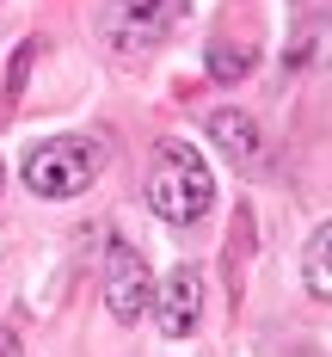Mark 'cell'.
Masks as SVG:
<instances>
[{
	"label": "cell",
	"mask_w": 332,
	"mask_h": 357,
	"mask_svg": "<svg viewBox=\"0 0 332 357\" xmlns=\"http://www.w3.org/2000/svg\"><path fill=\"white\" fill-rule=\"evenodd\" d=\"M148 210L173 228H191L216 210V178L210 160L191 142H160L154 148V167H148Z\"/></svg>",
	"instance_id": "6da1fadb"
},
{
	"label": "cell",
	"mask_w": 332,
	"mask_h": 357,
	"mask_svg": "<svg viewBox=\"0 0 332 357\" xmlns=\"http://www.w3.org/2000/svg\"><path fill=\"white\" fill-rule=\"evenodd\" d=\"M99 167H105V148L93 136H49L25 154V191L43 204H68L80 191H93Z\"/></svg>",
	"instance_id": "7a4b0ae2"
},
{
	"label": "cell",
	"mask_w": 332,
	"mask_h": 357,
	"mask_svg": "<svg viewBox=\"0 0 332 357\" xmlns=\"http://www.w3.org/2000/svg\"><path fill=\"white\" fill-rule=\"evenodd\" d=\"M99 296H105V314L117 326H136L148 314V296H154V284H148V259L129 241H105V271H99Z\"/></svg>",
	"instance_id": "3957f363"
},
{
	"label": "cell",
	"mask_w": 332,
	"mask_h": 357,
	"mask_svg": "<svg viewBox=\"0 0 332 357\" xmlns=\"http://www.w3.org/2000/svg\"><path fill=\"white\" fill-rule=\"evenodd\" d=\"M184 0H111L105 13H99V31L117 56H142L154 50L160 37L173 31V13H179Z\"/></svg>",
	"instance_id": "277c9868"
},
{
	"label": "cell",
	"mask_w": 332,
	"mask_h": 357,
	"mask_svg": "<svg viewBox=\"0 0 332 357\" xmlns=\"http://www.w3.org/2000/svg\"><path fill=\"white\" fill-rule=\"evenodd\" d=\"M154 321L166 339H191L197 326H203V278H197V265H173L160 284H154Z\"/></svg>",
	"instance_id": "5b68a950"
},
{
	"label": "cell",
	"mask_w": 332,
	"mask_h": 357,
	"mask_svg": "<svg viewBox=\"0 0 332 357\" xmlns=\"http://www.w3.org/2000/svg\"><path fill=\"white\" fill-rule=\"evenodd\" d=\"M210 142L234 167H258V154H264V136H258V123L246 111H210Z\"/></svg>",
	"instance_id": "8992f818"
},
{
	"label": "cell",
	"mask_w": 332,
	"mask_h": 357,
	"mask_svg": "<svg viewBox=\"0 0 332 357\" xmlns=\"http://www.w3.org/2000/svg\"><path fill=\"white\" fill-rule=\"evenodd\" d=\"M326 252H332V228H314V234H308V247H301V284H308V296H314V302H326V296H332Z\"/></svg>",
	"instance_id": "52a82bcc"
},
{
	"label": "cell",
	"mask_w": 332,
	"mask_h": 357,
	"mask_svg": "<svg viewBox=\"0 0 332 357\" xmlns=\"http://www.w3.org/2000/svg\"><path fill=\"white\" fill-rule=\"evenodd\" d=\"M210 68H216V80H240V74L253 68V50H234V43H210Z\"/></svg>",
	"instance_id": "ba28073f"
},
{
	"label": "cell",
	"mask_w": 332,
	"mask_h": 357,
	"mask_svg": "<svg viewBox=\"0 0 332 357\" xmlns=\"http://www.w3.org/2000/svg\"><path fill=\"white\" fill-rule=\"evenodd\" d=\"M31 56H37V43H19V56H13V74H6V99H19V93H25V68H31Z\"/></svg>",
	"instance_id": "9c48e42d"
},
{
	"label": "cell",
	"mask_w": 332,
	"mask_h": 357,
	"mask_svg": "<svg viewBox=\"0 0 332 357\" xmlns=\"http://www.w3.org/2000/svg\"><path fill=\"white\" fill-rule=\"evenodd\" d=\"M0 357H19V339H13L6 326H0Z\"/></svg>",
	"instance_id": "30bf717a"
},
{
	"label": "cell",
	"mask_w": 332,
	"mask_h": 357,
	"mask_svg": "<svg viewBox=\"0 0 332 357\" xmlns=\"http://www.w3.org/2000/svg\"><path fill=\"white\" fill-rule=\"evenodd\" d=\"M0 185H6V160H0Z\"/></svg>",
	"instance_id": "8fae6325"
}]
</instances>
